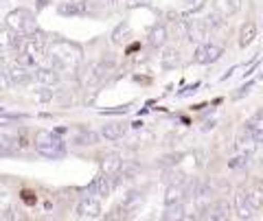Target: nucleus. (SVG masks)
Listing matches in <instances>:
<instances>
[{"instance_id":"27","label":"nucleus","mask_w":263,"mask_h":221,"mask_svg":"<svg viewBox=\"0 0 263 221\" xmlns=\"http://www.w3.org/2000/svg\"><path fill=\"white\" fill-rule=\"evenodd\" d=\"M81 11H84V3H62L57 7V13L62 15H77Z\"/></svg>"},{"instance_id":"15","label":"nucleus","mask_w":263,"mask_h":221,"mask_svg":"<svg viewBox=\"0 0 263 221\" xmlns=\"http://www.w3.org/2000/svg\"><path fill=\"white\" fill-rule=\"evenodd\" d=\"M184 197H186V186L184 184H169L167 191H164V206L184 202Z\"/></svg>"},{"instance_id":"34","label":"nucleus","mask_w":263,"mask_h":221,"mask_svg":"<svg viewBox=\"0 0 263 221\" xmlns=\"http://www.w3.org/2000/svg\"><path fill=\"white\" fill-rule=\"evenodd\" d=\"M9 84H11V79H9V75H7V68L3 66V62H0V90L9 88Z\"/></svg>"},{"instance_id":"26","label":"nucleus","mask_w":263,"mask_h":221,"mask_svg":"<svg viewBox=\"0 0 263 221\" xmlns=\"http://www.w3.org/2000/svg\"><path fill=\"white\" fill-rule=\"evenodd\" d=\"M228 212H230V208L226 204H215V206H211L204 212V219H228Z\"/></svg>"},{"instance_id":"28","label":"nucleus","mask_w":263,"mask_h":221,"mask_svg":"<svg viewBox=\"0 0 263 221\" xmlns=\"http://www.w3.org/2000/svg\"><path fill=\"white\" fill-rule=\"evenodd\" d=\"M13 206H11V197H9V193H5V191H0V215H3L5 219H11L13 215Z\"/></svg>"},{"instance_id":"21","label":"nucleus","mask_w":263,"mask_h":221,"mask_svg":"<svg viewBox=\"0 0 263 221\" xmlns=\"http://www.w3.org/2000/svg\"><path fill=\"white\" fill-rule=\"evenodd\" d=\"M13 46H18V35H15L7 24H0V51L13 48Z\"/></svg>"},{"instance_id":"12","label":"nucleus","mask_w":263,"mask_h":221,"mask_svg":"<svg viewBox=\"0 0 263 221\" xmlns=\"http://www.w3.org/2000/svg\"><path fill=\"white\" fill-rule=\"evenodd\" d=\"M20 149H22V143L18 136L0 134V153L3 155H15V153H20Z\"/></svg>"},{"instance_id":"29","label":"nucleus","mask_w":263,"mask_h":221,"mask_svg":"<svg viewBox=\"0 0 263 221\" xmlns=\"http://www.w3.org/2000/svg\"><path fill=\"white\" fill-rule=\"evenodd\" d=\"M33 99H35L37 103H48L53 99V90L51 86H42V88H37L35 92H33Z\"/></svg>"},{"instance_id":"35","label":"nucleus","mask_w":263,"mask_h":221,"mask_svg":"<svg viewBox=\"0 0 263 221\" xmlns=\"http://www.w3.org/2000/svg\"><path fill=\"white\" fill-rule=\"evenodd\" d=\"M48 5V0H37V7H40V9H42V7H46Z\"/></svg>"},{"instance_id":"3","label":"nucleus","mask_w":263,"mask_h":221,"mask_svg":"<svg viewBox=\"0 0 263 221\" xmlns=\"http://www.w3.org/2000/svg\"><path fill=\"white\" fill-rule=\"evenodd\" d=\"M5 24L9 27L15 35H33L37 31V22H35V15H33V11L29 9H13L7 13L5 18Z\"/></svg>"},{"instance_id":"1","label":"nucleus","mask_w":263,"mask_h":221,"mask_svg":"<svg viewBox=\"0 0 263 221\" xmlns=\"http://www.w3.org/2000/svg\"><path fill=\"white\" fill-rule=\"evenodd\" d=\"M48 59H51V66H55L57 70H77L81 64V57H84V51L81 46L68 42V39L57 37L53 39L46 48Z\"/></svg>"},{"instance_id":"14","label":"nucleus","mask_w":263,"mask_h":221,"mask_svg":"<svg viewBox=\"0 0 263 221\" xmlns=\"http://www.w3.org/2000/svg\"><path fill=\"white\" fill-rule=\"evenodd\" d=\"M257 140H254V136L246 129L243 132V136H239L237 138V145H235V149H237V153H243V155H252L254 151H257Z\"/></svg>"},{"instance_id":"16","label":"nucleus","mask_w":263,"mask_h":221,"mask_svg":"<svg viewBox=\"0 0 263 221\" xmlns=\"http://www.w3.org/2000/svg\"><path fill=\"white\" fill-rule=\"evenodd\" d=\"M254 37H257V24L254 22H243L241 24V29H239V48H248L252 42H254Z\"/></svg>"},{"instance_id":"24","label":"nucleus","mask_w":263,"mask_h":221,"mask_svg":"<svg viewBox=\"0 0 263 221\" xmlns=\"http://www.w3.org/2000/svg\"><path fill=\"white\" fill-rule=\"evenodd\" d=\"M162 219H169V221H174V219H186L184 204H182V202H178V204H169V206H164V215H162Z\"/></svg>"},{"instance_id":"32","label":"nucleus","mask_w":263,"mask_h":221,"mask_svg":"<svg viewBox=\"0 0 263 221\" xmlns=\"http://www.w3.org/2000/svg\"><path fill=\"white\" fill-rule=\"evenodd\" d=\"M204 5H206V0H186V3H184V13H197V11H202Z\"/></svg>"},{"instance_id":"4","label":"nucleus","mask_w":263,"mask_h":221,"mask_svg":"<svg viewBox=\"0 0 263 221\" xmlns=\"http://www.w3.org/2000/svg\"><path fill=\"white\" fill-rule=\"evenodd\" d=\"M224 55V48L221 46H217V44H200L195 48V64H204V66H206V64H215L219 57Z\"/></svg>"},{"instance_id":"9","label":"nucleus","mask_w":263,"mask_h":221,"mask_svg":"<svg viewBox=\"0 0 263 221\" xmlns=\"http://www.w3.org/2000/svg\"><path fill=\"white\" fill-rule=\"evenodd\" d=\"M7 75H9L11 84H15V86H24L33 79V72L29 70V66H24L20 62H15L13 66H7Z\"/></svg>"},{"instance_id":"23","label":"nucleus","mask_w":263,"mask_h":221,"mask_svg":"<svg viewBox=\"0 0 263 221\" xmlns=\"http://www.w3.org/2000/svg\"><path fill=\"white\" fill-rule=\"evenodd\" d=\"M215 9L221 15H235L241 9V0H215Z\"/></svg>"},{"instance_id":"33","label":"nucleus","mask_w":263,"mask_h":221,"mask_svg":"<svg viewBox=\"0 0 263 221\" xmlns=\"http://www.w3.org/2000/svg\"><path fill=\"white\" fill-rule=\"evenodd\" d=\"M127 33V24L125 22H123V24H119V29H114V33H112V42H123V39H125V37H123V35H125Z\"/></svg>"},{"instance_id":"20","label":"nucleus","mask_w":263,"mask_h":221,"mask_svg":"<svg viewBox=\"0 0 263 221\" xmlns=\"http://www.w3.org/2000/svg\"><path fill=\"white\" fill-rule=\"evenodd\" d=\"M246 129L254 136L257 143H263V112H257L254 116L246 123Z\"/></svg>"},{"instance_id":"22","label":"nucleus","mask_w":263,"mask_h":221,"mask_svg":"<svg viewBox=\"0 0 263 221\" xmlns=\"http://www.w3.org/2000/svg\"><path fill=\"white\" fill-rule=\"evenodd\" d=\"M99 138H101V136H99L97 132H79V134L72 136L70 143L75 147H92V145L99 143Z\"/></svg>"},{"instance_id":"36","label":"nucleus","mask_w":263,"mask_h":221,"mask_svg":"<svg viewBox=\"0 0 263 221\" xmlns=\"http://www.w3.org/2000/svg\"><path fill=\"white\" fill-rule=\"evenodd\" d=\"M261 186H263V179H261Z\"/></svg>"},{"instance_id":"6","label":"nucleus","mask_w":263,"mask_h":221,"mask_svg":"<svg viewBox=\"0 0 263 221\" xmlns=\"http://www.w3.org/2000/svg\"><path fill=\"white\" fill-rule=\"evenodd\" d=\"M33 79L37 81L40 86H57L60 84V70L55 66H37L33 70Z\"/></svg>"},{"instance_id":"30","label":"nucleus","mask_w":263,"mask_h":221,"mask_svg":"<svg viewBox=\"0 0 263 221\" xmlns=\"http://www.w3.org/2000/svg\"><path fill=\"white\" fill-rule=\"evenodd\" d=\"M182 158H184L182 153H167V155H162V158H158V165H160V167L171 169V167L180 165V160H182Z\"/></svg>"},{"instance_id":"19","label":"nucleus","mask_w":263,"mask_h":221,"mask_svg":"<svg viewBox=\"0 0 263 221\" xmlns=\"http://www.w3.org/2000/svg\"><path fill=\"white\" fill-rule=\"evenodd\" d=\"M160 64H162L164 70H174L182 64V55H180L178 48H167V51H162V62Z\"/></svg>"},{"instance_id":"31","label":"nucleus","mask_w":263,"mask_h":221,"mask_svg":"<svg viewBox=\"0 0 263 221\" xmlns=\"http://www.w3.org/2000/svg\"><path fill=\"white\" fill-rule=\"evenodd\" d=\"M141 202H143L141 193H138V191H129V193H127V197H125V202H123V208L134 210V208H138V204H141Z\"/></svg>"},{"instance_id":"17","label":"nucleus","mask_w":263,"mask_h":221,"mask_svg":"<svg viewBox=\"0 0 263 221\" xmlns=\"http://www.w3.org/2000/svg\"><path fill=\"white\" fill-rule=\"evenodd\" d=\"M246 199H248L250 208L257 212V210H263V186L261 184H254L252 188H248V191H243Z\"/></svg>"},{"instance_id":"25","label":"nucleus","mask_w":263,"mask_h":221,"mask_svg":"<svg viewBox=\"0 0 263 221\" xmlns=\"http://www.w3.org/2000/svg\"><path fill=\"white\" fill-rule=\"evenodd\" d=\"M211 206H213V195L206 191V188H204V191H200L195 195V208L200 212H206Z\"/></svg>"},{"instance_id":"13","label":"nucleus","mask_w":263,"mask_h":221,"mask_svg":"<svg viewBox=\"0 0 263 221\" xmlns=\"http://www.w3.org/2000/svg\"><path fill=\"white\" fill-rule=\"evenodd\" d=\"M125 134H127L125 123H110V125H103V129H101V136L105 138V140H112V143L121 140Z\"/></svg>"},{"instance_id":"8","label":"nucleus","mask_w":263,"mask_h":221,"mask_svg":"<svg viewBox=\"0 0 263 221\" xmlns=\"http://www.w3.org/2000/svg\"><path fill=\"white\" fill-rule=\"evenodd\" d=\"M167 39H169V27L167 24L158 22V24H154V27L149 29V37H147V42H149V46L156 48V51H158V48H164Z\"/></svg>"},{"instance_id":"2","label":"nucleus","mask_w":263,"mask_h":221,"mask_svg":"<svg viewBox=\"0 0 263 221\" xmlns=\"http://www.w3.org/2000/svg\"><path fill=\"white\" fill-rule=\"evenodd\" d=\"M33 147H35V151L42 155V158H48V160H60L66 155V143L55 132H48V129L35 132Z\"/></svg>"},{"instance_id":"18","label":"nucleus","mask_w":263,"mask_h":221,"mask_svg":"<svg viewBox=\"0 0 263 221\" xmlns=\"http://www.w3.org/2000/svg\"><path fill=\"white\" fill-rule=\"evenodd\" d=\"M233 208H235V212H237V217H239V219H250L252 212H254V210L250 208V204H248V199H246L243 193H235Z\"/></svg>"},{"instance_id":"5","label":"nucleus","mask_w":263,"mask_h":221,"mask_svg":"<svg viewBox=\"0 0 263 221\" xmlns=\"http://www.w3.org/2000/svg\"><path fill=\"white\" fill-rule=\"evenodd\" d=\"M77 215L81 219H97V217H101V204H99V199L92 197V195H86V197H81L79 204H77Z\"/></svg>"},{"instance_id":"10","label":"nucleus","mask_w":263,"mask_h":221,"mask_svg":"<svg viewBox=\"0 0 263 221\" xmlns=\"http://www.w3.org/2000/svg\"><path fill=\"white\" fill-rule=\"evenodd\" d=\"M186 37L195 44H202L206 37V20H191L186 24Z\"/></svg>"},{"instance_id":"11","label":"nucleus","mask_w":263,"mask_h":221,"mask_svg":"<svg viewBox=\"0 0 263 221\" xmlns=\"http://www.w3.org/2000/svg\"><path fill=\"white\" fill-rule=\"evenodd\" d=\"M88 188H90V191H95V195H99V197H110V193H112L114 184H112V177H110V175L101 173V177L92 179Z\"/></svg>"},{"instance_id":"7","label":"nucleus","mask_w":263,"mask_h":221,"mask_svg":"<svg viewBox=\"0 0 263 221\" xmlns=\"http://www.w3.org/2000/svg\"><path fill=\"white\" fill-rule=\"evenodd\" d=\"M99 167H101V173L117 177L123 171V158L119 153H105L101 160H99Z\"/></svg>"}]
</instances>
